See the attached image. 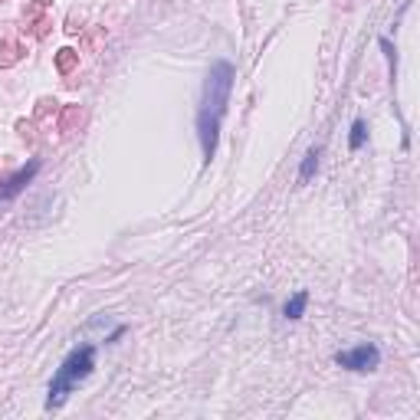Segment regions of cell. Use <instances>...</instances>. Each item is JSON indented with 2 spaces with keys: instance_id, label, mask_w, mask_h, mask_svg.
Masks as SVG:
<instances>
[{
  "instance_id": "52a82bcc",
  "label": "cell",
  "mask_w": 420,
  "mask_h": 420,
  "mask_svg": "<svg viewBox=\"0 0 420 420\" xmlns=\"http://www.w3.org/2000/svg\"><path fill=\"white\" fill-rule=\"evenodd\" d=\"M365 135H368V132H365V122H355V125H351V148H355V151H358L361 144H365Z\"/></svg>"
},
{
  "instance_id": "3957f363",
  "label": "cell",
  "mask_w": 420,
  "mask_h": 420,
  "mask_svg": "<svg viewBox=\"0 0 420 420\" xmlns=\"http://www.w3.org/2000/svg\"><path fill=\"white\" fill-rule=\"evenodd\" d=\"M335 361L348 371H374L381 361V351L374 345H358V348H351V351H339Z\"/></svg>"
},
{
  "instance_id": "277c9868",
  "label": "cell",
  "mask_w": 420,
  "mask_h": 420,
  "mask_svg": "<svg viewBox=\"0 0 420 420\" xmlns=\"http://www.w3.org/2000/svg\"><path fill=\"white\" fill-rule=\"evenodd\" d=\"M36 171H40V161H30L27 168H20L13 177H7L4 184H0V201H11V197H17L23 191V187L30 184L33 177H36Z\"/></svg>"
},
{
  "instance_id": "8992f818",
  "label": "cell",
  "mask_w": 420,
  "mask_h": 420,
  "mask_svg": "<svg viewBox=\"0 0 420 420\" xmlns=\"http://www.w3.org/2000/svg\"><path fill=\"white\" fill-rule=\"evenodd\" d=\"M316 168H318V151H309L306 161H302V168H299V181H309Z\"/></svg>"
},
{
  "instance_id": "6da1fadb",
  "label": "cell",
  "mask_w": 420,
  "mask_h": 420,
  "mask_svg": "<svg viewBox=\"0 0 420 420\" xmlns=\"http://www.w3.org/2000/svg\"><path fill=\"white\" fill-rule=\"evenodd\" d=\"M230 86H233V66H230V62H217L214 72L207 76L204 112H201V144H204L207 161H210L217 151V128H220V115H224V109H226Z\"/></svg>"
},
{
  "instance_id": "5b68a950",
  "label": "cell",
  "mask_w": 420,
  "mask_h": 420,
  "mask_svg": "<svg viewBox=\"0 0 420 420\" xmlns=\"http://www.w3.org/2000/svg\"><path fill=\"white\" fill-rule=\"evenodd\" d=\"M306 302H309L306 292H296V296L286 302V318H299V316H302V312H306Z\"/></svg>"
},
{
  "instance_id": "7a4b0ae2",
  "label": "cell",
  "mask_w": 420,
  "mask_h": 420,
  "mask_svg": "<svg viewBox=\"0 0 420 420\" xmlns=\"http://www.w3.org/2000/svg\"><path fill=\"white\" fill-rule=\"evenodd\" d=\"M93 365H95V348L93 345H82V348L72 351L69 358L60 365V371H56V378H53V384H50V407L62 404L66 394H69L82 378H89Z\"/></svg>"
}]
</instances>
